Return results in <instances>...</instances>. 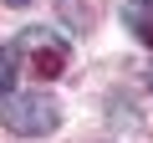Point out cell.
<instances>
[{
    "instance_id": "obj_3",
    "label": "cell",
    "mask_w": 153,
    "mask_h": 143,
    "mask_svg": "<svg viewBox=\"0 0 153 143\" xmlns=\"http://www.w3.org/2000/svg\"><path fill=\"white\" fill-rule=\"evenodd\" d=\"M123 26L153 51V0H123Z\"/></svg>"
},
{
    "instance_id": "obj_6",
    "label": "cell",
    "mask_w": 153,
    "mask_h": 143,
    "mask_svg": "<svg viewBox=\"0 0 153 143\" xmlns=\"http://www.w3.org/2000/svg\"><path fill=\"white\" fill-rule=\"evenodd\" d=\"M148 87H153V72H148Z\"/></svg>"
},
{
    "instance_id": "obj_5",
    "label": "cell",
    "mask_w": 153,
    "mask_h": 143,
    "mask_svg": "<svg viewBox=\"0 0 153 143\" xmlns=\"http://www.w3.org/2000/svg\"><path fill=\"white\" fill-rule=\"evenodd\" d=\"M5 5H31V0H5Z\"/></svg>"
},
{
    "instance_id": "obj_2",
    "label": "cell",
    "mask_w": 153,
    "mask_h": 143,
    "mask_svg": "<svg viewBox=\"0 0 153 143\" xmlns=\"http://www.w3.org/2000/svg\"><path fill=\"white\" fill-rule=\"evenodd\" d=\"M0 123H5L10 133H21V138H46V133H56L61 107L46 92H21V97H5V102H0Z\"/></svg>"
},
{
    "instance_id": "obj_1",
    "label": "cell",
    "mask_w": 153,
    "mask_h": 143,
    "mask_svg": "<svg viewBox=\"0 0 153 143\" xmlns=\"http://www.w3.org/2000/svg\"><path fill=\"white\" fill-rule=\"evenodd\" d=\"M16 61L36 82H51V77H61V72L71 66V41L61 31H51V26H26L16 36Z\"/></svg>"
},
{
    "instance_id": "obj_4",
    "label": "cell",
    "mask_w": 153,
    "mask_h": 143,
    "mask_svg": "<svg viewBox=\"0 0 153 143\" xmlns=\"http://www.w3.org/2000/svg\"><path fill=\"white\" fill-rule=\"evenodd\" d=\"M10 82H16V51L0 46V92H10Z\"/></svg>"
}]
</instances>
